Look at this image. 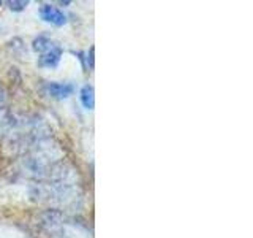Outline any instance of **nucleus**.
Listing matches in <instances>:
<instances>
[{
  "instance_id": "nucleus-7",
  "label": "nucleus",
  "mask_w": 253,
  "mask_h": 238,
  "mask_svg": "<svg viewBox=\"0 0 253 238\" xmlns=\"http://www.w3.org/2000/svg\"><path fill=\"white\" fill-rule=\"evenodd\" d=\"M0 5H2V2H0Z\"/></svg>"
},
{
  "instance_id": "nucleus-4",
  "label": "nucleus",
  "mask_w": 253,
  "mask_h": 238,
  "mask_svg": "<svg viewBox=\"0 0 253 238\" xmlns=\"http://www.w3.org/2000/svg\"><path fill=\"white\" fill-rule=\"evenodd\" d=\"M79 97H81V103L84 105V108L87 110H92L95 105V97H93V87L85 84L83 86L81 92H79Z\"/></svg>"
},
{
  "instance_id": "nucleus-2",
  "label": "nucleus",
  "mask_w": 253,
  "mask_h": 238,
  "mask_svg": "<svg viewBox=\"0 0 253 238\" xmlns=\"http://www.w3.org/2000/svg\"><path fill=\"white\" fill-rule=\"evenodd\" d=\"M46 91L54 99H67L73 94V86L68 83H47Z\"/></svg>"
},
{
  "instance_id": "nucleus-3",
  "label": "nucleus",
  "mask_w": 253,
  "mask_h": 238,
  "mask_svg": "<svg viewBox=\"0 0 253 238\" xmlns=\"http://www.w3.org/2000/svg\"><path fill=\"white\" fill-rule=\"evenodd\" d=\"M60 58H62V50H60L59 46H54L52 50L44 53L42 58H40V65L47 67V68L57 67L59 62H60Z\"/></svg>"
},
{
  "instance_id": "nucleus-6",
  "label": "nucleus",
  "mask_w": 253,
  "mask_h": 238,
  "mask_svg": "<svg viewBox=\"0 0 253 238\" xmlns=\"http://www.w3.org/2000/svg\"><path fill=\"white\" fill-rule=\"evenodd\" d=\"M8 5H10V8L13 11H21V10H24L27 5H29V2H8Z\"/></svg>"
},
{
  "instance_id": "nucleus-5",
  "label": "nucleus",
  "mask_w": 253,
  "mask_h": 238,
  "mask_svg": "<svg viewBox=\"0 0 253 238\" xmlns=\"http://www.w3.org/2000/svg\"><path fill=\"white\" fill-rule=\"evenodd\" d=\"M54 46H55V45L51 42L49 38H46V37H38V38L35 40V42H34V48H35V50L40 51V53H43V54L47 53L49 50H52Z\"/></svg>"
},
{
  "instance_id": "nucleus-1",
  "label": "nucleus",
  "mask_w": 253,
  "mask_h": 238,
  "mask_svg": "<svg viewBox=\"0 0 253 238\" xmlns=\"http://www.w3.org/2000/svg\"><path fill=\"white\" fill-rule=\"evenodd\" d=\"M40 16H42L43 21L51 22L54 26H63L67 22V16L63 14V11L52 5H43L40 8Z\"/></svg>"
}]
</instances>
